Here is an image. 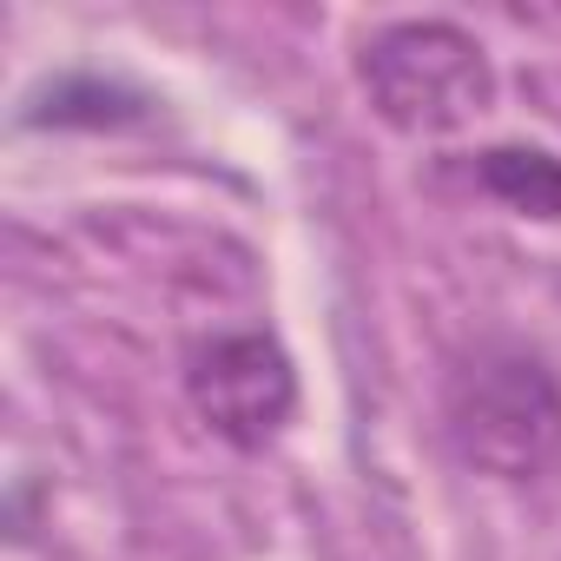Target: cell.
<instances>
[{"label":"cell","mask_w":561,"mask_h":561,"mask_svg":"<svg viewBox=\"0 0 561 561\" xmlns=\"http://www.w3.org/2000/svg\"><path fill=\"white\" fill-rule=\"evenodd\" d=\"M449 443L476 476L535 482L561 456V383L535 351L489 344L449 377Z\"/></svg>","instance_id":"obj_1"},{"label":"cell","mask_w":561,"mask_h":561,"mask_svg":"<svg viewBox=\"0 0 561 561\" xmlns=\"http://www.w3.org/2000/svg\"><path fill=\"white\" fill-rule=\"evenodd\" d=\"M357 80L377 119L410 139L462 133L495 106V67L482 41L456 21H397L370 34L357 54Z\"/></svg>","instance_id":"obj_2"},{"label":"cell","mask_w":561,"mask_h":561,"mask_svg":"<svg viewBox=\"0 0 561 561\" xmlns=\"http://www.w3.org/2000/svg\"><path fill=\"white\" fill-rule=\"evenodd\" d=\"M185 390H192V410L211 423V436H225L231 449H264L298 416V370L285 344L264 331H225L198 344Z\"/></svg>","instance_id":"obj_3"},{"label":"cell","mask_w":561,"mask_h":561,"mask_svg":"<svg viewBox=\"0 0 561 561\" xmlns=\"http://www.w3.org/2000/svg\"><path fill=\"white\" fill-rule=\"evenodd\" d=\"M476 185L522 218H561V159L548 146H489L476 159Z\"/></svg>","instance_id":"obj_4"}]
</instances>
